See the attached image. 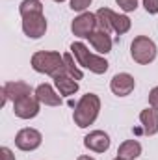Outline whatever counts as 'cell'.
I'll list each match as a JSON object with an SVG mask.
<instances>
[{
    "label": "cell",
    "instance_id": "cell-1",
    "mask_svg": "<svg viewBox=\"0 0 158 160\" xmlns=\"http://www.w3.org/2000/svg\"><path fill=\"white\" fill-rule=\"evenodd\" d=\"M99 112H101V99H99V95L86 93L78 101V104L75 106V112H73L75 125H78L80 128H86V127L93 125L95 119L99 118Z\"/></svg>",
    "mask_w": 158,
    "mask_h": 160
},
{
    "label": "cell",
    "instance_id": "cell-2",
    "mask_svg": "<svg viewBox=\"0 0 158 160\" xmlns=\"http://www.w3.org/2000/svg\"><path fill=\"white\" fill-rule=\"evenodd\" d=\"M32 67L34 71L50 75L54 78L60 75H67L65 62H63V56H60V52H47V50L36 52L32 56Z\"/></svg>",
    "mask_w": 158,
    "mask_h": 160
},
{
    "label": "cell",
    "instance_id": "cell-3",
    "mask_svg": "<svg viewBox=\"0 0 158 160\" xmlns=\"http://www.w3.org/2000/svg\"><path fill=\"white\" fill-rule=\"evenodd\" d=\"M71 52H73L75 60L78 62V65L89 69L91 73H95V75H104V73L108 71V62H106L104 58L97 56V54H91L89 48H87L84 43L75 41V43L71 45Z\"/></svg>",
    "mask_w": 158,
    "mask_h": 160
},
{
    "label": "cell",
    "instance_id": "cell-4",
    "mask_svg": "<svg viewBox=\"0 0 158 160\" xmlns=\"http://www.w3.org/2000/svg\"><path fill=\"white\" fill-rule=\"evenodd\" d=\"M130 56H132V60L136 63L149 65L156 58V45H155V41L151 38H147V36L134 38L132 45H130Z\"/></svg>",
    "mask_w": 158,
    "mask_h": 160
},
{
    "label": "cell",
    "instance_id": "cell-5",
    "mask_svg": "<svg viewBox=\"0 0 158 160\" xmlns=\"http://www.w3.org/2000/svg\"><path fill=\"white\" fill-rule=\"evenodd\" d=\"M22 32L32 38V39H39L47 32V19L43 13H30L22 17Z\"/></svg>",
    "mask_w": 158,
    "mask_h": 160
},
{
    "label": "cell",
    "instance_id": "cell-6",
    "mask_svg": "<svg viewBox=\"0 0 158 160\" xmlns=\"http://www.w3.org/2000/svg\"><path fill=\"white\" fill-rule=\"evenodd\" d=\"M95 30H97V15L89 13V11L80 13L78 17L71 22V32L77 38H89V34L95 32Z\"/></svg>",
    "mask_w": 158,
    "mask_h": 160
},
{
    "label": "cell",
    "instance_id": "cell-7",
    "mask_svg": "<svg viewBox=\"0 0 158 160\" xmlns=\"http://www.w3.org/2000/svg\"><path fill=\"white\" fill-rule=\"evenodd\" d=\"M39 99L36 95H26L13 102V112L21 119H32L39 114Z\"/></svg>",
    "mask_w": 158,
    "mask_h": 160
},
{
    "label": "cell",
    "instance_id": "cell-8",
    "mask_svg": "<svg viewBox=\"0 0 158 160\" xmlns=\"http://www.w3.org/2000/svg\"><path fill=\"white\" fill-rule=\"evenodd\" d=\"M32 86L26 84V82H21V80H15V82H7L4 84L2 88V104H6L7 101H19L26 95H32Z\"/></svg>",
    "mask_w": 158,
    "mask_h": 160
},
{
    "label": "cell",
    "instance_id": "cell-9",
    "mask_svg": "<svg viewBox=\"0 0 158 160\" xmlns=\"http://www.w3.org/2000/svg\"><path fill=\"white\" fill-rule=\"evenodd\" d=\"M41 142H43V136L36 128H22L15 136V145L21 151H34L41 145Z\"/></svg>",
    "mask_w": 158,
    "mask_h": 160
},
{
    "label": "cell",
    "instance_id": "cell-10",
    "mask_svg": "<svg viewBox=\"0 0 158 160\" xmlns=\"http://www.w3.org/2000/svg\"><path fill=\"white\" fill-rule=\"evenodd\" d=\"M134 86H136V80L132 75H128V73H117L112 82H110V89H112V93L114 95H117V97H126V95H130L132 91H134Z\"/></svg>",
    "mask_w": 158,
    "mask_h": 160
},
{
    "label": "cell",
    "instance_id": "cell-11",
    "mask_svg": "<svg viewBox=\"0 0 158 160\" xmlns=\"http://www.w3.org/2000/svg\"><path fill=\"white\" fill-rule=\"evenodd\" d=\"M84 145H86L89 151L104 153V151H108V147H110V136H108L104 130H93V132H89V134L84 138Z\"/></svg>",
    "mask_w": 158,
    "mask_h": 160
},
{
    "label": "cell",
    "instance_id": "cell-12",
    "mask_svg": "<svg viewBox=\"0 0 158 160\" xmlns=\"http://www.w3.org/2000/svg\"><path fill=\"white\" fill-rule=\"evenodd\" d=\"M87 39H89L91 47H93L99 54H108V52L112 50V38L108 36V32H104V30H101V28H97L95 32H91Z\"/></svg>",
    "mask_w": 158,
    "mask_h": 160
},
{
    "label": "cell",
    "instance_id": "cell-13",
    "mask_svg": "<svg viewBox=\"0 0 158 160\" xmlns=\"http://www.w3.org/2000/svg\"><path fill=\"white\" fill-rule=\"evenodd\" d=\"M36 97L39 99L41 104L45 106H60L62 104V95H58L50 84H41L36 89Z\"/></svg>",
    "mask_w": 158,
    "mask_h": 160
},
{
    "label": "cell",
    "instance_id": "cell-14",
    "mask_svg": "<svg viewBox=\"0 0 158 160\" xmlns=\"http://www.w3.org/2000/svg\"><path fill=\"white\" fill-rule=\"evenodd\" d=\"M140 121L143 125V134L153 136L158 132V110L155 108H145L140 114Z\"/></svg>",
    "mask_w": 158,
    "mask_h": 160
},
{
    "label": "cell",
    "instance_id": "cell-15",
    "mask_svg": "<svg viewBox=\"0 0 158 160\" xmlns=\"http://www.w3.org/2000/svg\"><path fill=\"white\" fill-rule=\"evenodd\" d=\"M140 155H141V143L138 140H126L117 149V158L121 160H136Z\"/></svg>",
    "mask_w": 158,
    "mask_h": 160
},
{
    "label": "cell",
    "instance_id": "cell-16",
    "mask_svg": "<svg viewBox=\"0 0 158 160\" xmlns=\"http://www.w3.org/2000/svg\"><path fill=\"white\" fill-rule=\"evenodd\" d=\"M54 84H56L60 95H63V97L75 95V93L78 91V82L73 78V77H69V75H60V77H56V78H54Z\"/></svg>",
    "mask_w": 158,
    "mask_h": 160
},
{
    "label": "cell",
    "instance_id": "cell-17",
    "mask_svg": "<svg viewBox=\"0 0 158 160\" xmlns=\"http://www.w3.org/2000/svg\"><path fill=\"white\" fill-rule=\"evenodd\" d=\"M97 26L104 32H110L112 30V17H114V11L110 8H101L97 13Z\"/></svg>",
    "mask_w": 158,
    "mask_h": 160
},
{
    "label": "cell",
    "instance_id": "cell-18",
    "mask_svg": "<svg viewBox=\"0 0 158 160\" xmlns=\"http://www.w3.org/2000/svg\"><path fill=\"white\" fill-rule=\"evenodd\" d=\"M112 30H114L116 34H119V36L126 34V32L130 30V19H128L126 15L114 13V17H112Z\"/></svg>",
    "mask_w": 158,
    "mask_h": 160
},
{
    "label": "cell",
    "instance_id": "cell-19",
    "mask_svg": "<svg viewBox=\"0 0 158 160\" xmlns=\"http://www.w3.org/2000/svg\"><path fill=\"white\" fill-rule=\"evenodd\" d=\"M21 15H30V13H43V4L39 0H22L19 6Z\"/></svg>",
    "mask_w": 158,
    "mask_h": 160
},
{
    "label": "cell",
    "instance_id": "cell-20",
    "mask_svg": "<svg viewBox=\"0 0 158 160\" xmlns=\"http://www.w3.org/2000/svg\"><path fill=\"white\" fill-rule=\"evenodd\" d=\"M63 62H65V71H67V75L69 77H73L75 80H82L84 77V73L80 71L78 67L75 65V58H73V54H63Z\"/></svg>",
    "mask_w": 158,
    "mask_h": 160
},
{
    "label": "cell",
    "instance_id": "cell-21",
    "mask_svg": "<svg viewBox=\"0 0 158 160\" xmlns=\"http://www.w3.org/2000/svg\"><path fill=\"white\" fill-rule=\"evenodd\" d=\"M91 2L93 0H71V9L73 11H86L89 6H91Z\"/></svg>",
    "mask_w": 158,
    "mask_h": 160
},
{
    "label": "cell",
    "instance_id": "cell-22",
    "mask_svg": "<svg viewBox=\"0 0 158 160\" xmlns=\"http://www.w3.org/2000/svg\"><path fill=\"white\" fill-rule=\"evenodd\" d=\"M116 2L123 11H136L138 8V0H116Z\"/></svg>",
    "mask_w": 158,
    "mask_h": 160
},
{
    "label": "cell",
    "instance_id": "cell-23",
    "mask_svg": "<svg viewBox=\"0 0 158 160\" xmlns=\"http://www.w3.org/2000/svg\"><path fill=\"white\" fill-rule=\"evenodd\" d=\"M143 8L147 13L155 15V13H158V0H143Z\"/></svg>",
    "mask_w": 158,
    "mask_h": 160
},
{
    "label": "cell",
    "instance_id": "cell-24",
    "mask_svg": "<svg viewBox=\"0 0 158 160\" xmlns=\"http://www.w3.org/2000/svg\"><path fill=\"white\" fill-rule=\"evenodd\" d=\"M149 104H151V108L158 110V86L156 88H153L151 93H149Z\"/></svg>",
    "mask_w": 158,
    "mask_h": 160
},
{
    "label": "cell",
    "instance_id": "cell-25",
    "mask_svg": "<svg viewBox=\"0 0 158 160\" xmlns=\"http://www.w3.org/2000/svg\"><path fill=\"white\" fill-rule=\"evenodd\" d=\"M0 160H15V155L11 153L9 147H2L0 149Z\"/></svg>",
    "mask_w": 158,
    "mask_h": 160
},
{
    "label": "cell",
    "instance_id": "cell-26",
    "mask_svg": "<svg viewBox=\"0 0 158 160\" xmlns=\"http://www.w3.org/2000/svg\"><path fill=\"white\" fill-rule=\"evenodd\" d=\"M77 160H95V158H91V157H87V155H82V157H78Z\"/></svg>",
    "mask_w": 158,
    "mask_h": 160
},
{
    "label": "cell",
    "instance_id": "cell-27",
    "mask_svg": "<svg viewBox=\"0 0 158 160\" xmlns=\"http://www.w3.org/2000/svg\"><path fill=\"white\" fill-rule=\"evenodd\" d=\"M54 2H63V0H54Z\"/></svg>",
    "mask_w": 158,
    "mask_h": 160
},
{
    "label": "cell",
    "instance_id": "cell-28",
    "mask_svg": "<svg viewBox=\"0 0 158 160\" xmlns=\"http://www.w3.org/2000/svg\"><path fill=\"white\" fill-rule=\"evenodd\" d=\"M116 160H121V158H116Z\"/></svg>",
    "mask_w": 158,
    "mask_h": 160
}]
</instances>
